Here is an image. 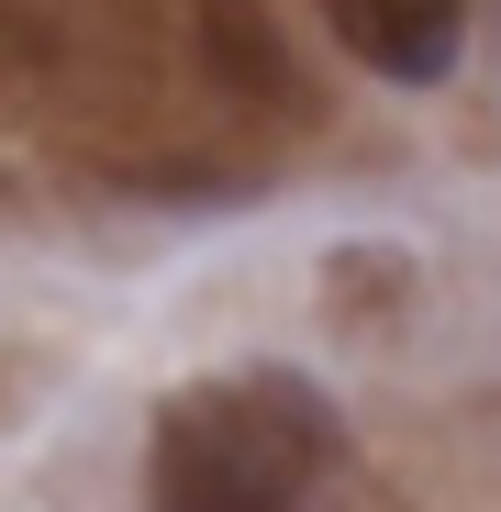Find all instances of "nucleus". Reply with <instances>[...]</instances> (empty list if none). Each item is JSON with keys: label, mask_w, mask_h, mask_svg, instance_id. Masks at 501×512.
<instances>
[{"label": "nucleus", "mask_w": 501, "mask_h": 512, "mask_svg": "<svg viewBox=\"0 0 501 512\" xmlns=\"http://www.w3.org/2000/svg\"><path fill=\"white\" fill-rule=\"evenodd\" d=\"M334 457V401L290 368H223L156 412L145 512H301Z\"/></svg>", "instance_id": "1"}, {"label": "nucleus", "mask_w": 501, "mask_h": 512, "mask_svg": "<svg viewBox=\"0 0 501 512\" xmlns=\"http://www.w3.org/2000/svg\"><path fill=\"white\" fill-rule=\"evenodd\" d=\"M323 23L346 34L357 67L401 78V90H435V78L457 67V45H468V12H457V0H323Z\"/></svg>", "instance_id": "2"}]
</instances>
